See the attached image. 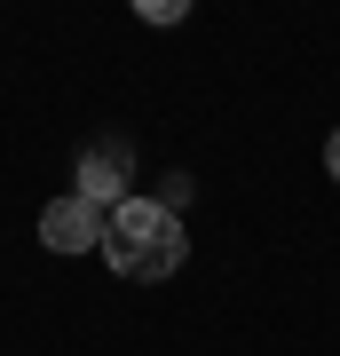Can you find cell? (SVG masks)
<instances>
[{"label": "cell", "mask_w": 340, "mask_h": 356, "mask_svg": "<svg viewBox=\"0 0 340 356\" xmlns=\"http://www.w3.org/2000/svg\"><path fill=\"white\" fill-rule=\"evenodd\" d=\"M103 261L135 285H159L182 269V214H166L159 198H119L103 222Z\"/></svg>", "instance_id": "6da1fadb"}, {"label": "cell", "mask_w": 340, "mask_h": 356, "mask_svg": "<svg viewBox=\"0 0 340 356\" xmlns=\"http://www.w3.org/2000/svg\"><path fill=\"white\" fill-rule=\"evenodd\" d=\"M103 222H111V214H103L95 198L63 191L48 214H40V238H48V254H95V245H103Z\"/></svg>", "instance_id": "7a4b0ae2"}, {"label": "cell", "mask_w": 340, "mask_h": 356, "mask_svg": "<svg viewBox=\"0 0 340 356\" xmlns=\"http://www.w3.org/2000/svg\"><path fill=\"white\" fill-rule=\"evenodd\" d=\"M119 182H127V159L119 151H88V166H79V198H119Z\"/></svg>", "instance_id": "3957f363"}, {"label": "cell", "mask_w": 340, "mask_h": 356, "mask_svg": "<svg viewBox=\"0 0 340 356\" xmlns=\"http://www.w3.org/2000/svg\"><path fill=\"white\" fill-rule=\"evenodd\" d=\"M325 166H332V182H340V135H332V151H325Z\"/></svg>", "instance_id": "277c9868"}]
</instances>
